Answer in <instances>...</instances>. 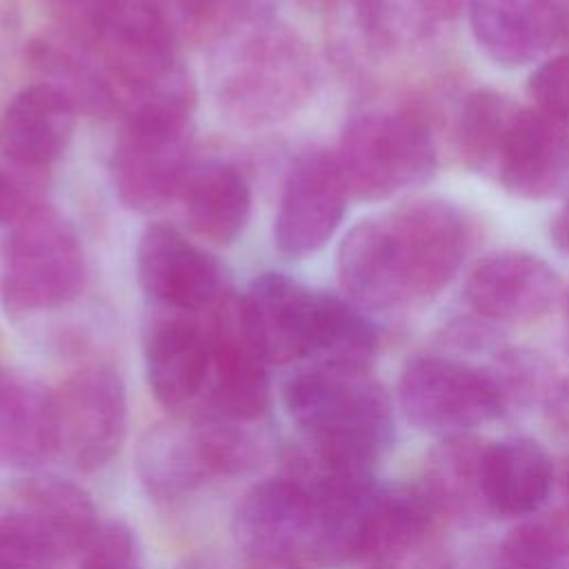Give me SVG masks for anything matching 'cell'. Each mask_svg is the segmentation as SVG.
I'll return each mask as SVG.
<instances>
[{"instance_id":"cell-20","label":"cell","mask_w":569,"mask_h":569,"mask_svg":"<svg viewBox=\"0 0 569 569\" xmlns=\"http://www.w3.org/2000/svg\"><path fill=\"white\" fill-rule=\"evenodd\" d=\"M551 482V460L536 440L511 436L485 447L480 493L487 511L502 518L533 513L547 500Z\"/></svg>"},{"instance_id":"cell-16","label":"cell","mask_w":569,"mask_h":569,"mask_svg":"<svg viewBox=\"0 0 569 569\" xmlns=\"http://www.w3.org/2000/svg\"><path fill=\"white\" fill-rule=\"evenodd\" d=\"M462 293L465 302L491 322H531L562 296L551 264L536 253L511 249L480 260Z\"/></svg>"},{"instance_id":"cell-33","label":"cell","mask_w":569,"mask_h":569,"mask_svg":"<svg viewBox=\"0 0 569 569\" xmlns=\"http://www.w3.org/2000/svg\"><path fill=\"white\" fill-rule=\"evenodd\" d=\"M120 0H44L60 36L91 47Z\"/></svg>"},{"instance_id":"cell-40","label":"cell","mask_w":569,"mask_h":569,"mask_svg":"<svg viewBox=\"0 0 569 569\" xmlns=\"http://www.w3.org/2000/svg\"><path fill=\"white\" fill-rule=\"evenodd\" d=\"M178 569H220V567L207 558H191V560L182 562Z\"/></svg>"},{"instance_id":"cell-13","label":"cell","mask_w":569,"mask_h":569,"mask_svg":"<svg viewBox=\"0 0 569 569\" xmlns=\"http://www.w3.org/2000/svg\"><path fill=\"white\" fill-rule=\"evenodd\" d=\"M211 411L251 422L269 405V358L256 333L242 293L229 291L213 309L211 327Z\"/></svg>"},{"instance_id":"cell-44","label":"cell","mask_w":569,"mask_h":569,"mask_svg":"<svg viewBox=\"0 0 569 569\" xmlns=\"http://www.w3.org/2000/svg\"><path fill=\"white\" fill-rule=\"evenodd\" d=\"M7 378H9V373L2 369V365H0V391H2V387H4V382H7Z\"/></svg>"},{"instance_id":"cell-38","label":"cell","mask_w":569,"mask_h":569,"mask_svg":"<svg viewBox=\"0 0 569 569\" xmlns=\"http://www.w3.org/2000/svg\"><path fill=\"white\" fill-rule=\"evenodd\" d=\"M413 9L431 20H456L469 13L473 0H411Z\"/></svg>"},{"instance_id":"cell-36","label":"cell","mask_w":569,"mask_h":569,"mask_svg":"<svg viewBox=\"0 0 569 569\" xmlns=\"http://www.w3.org/2000/svg\"><path fill=\"white\" fill-rule=\"evenodd\" d=\"M33 204L20 182L9 171L0 169V227L16 224Z\"/></svg>"},{"instance_id":"cell-15","label":"cell","mask_w":569,"mask_h":569,"mask_svg":"<svg viewBox=\"0 0 569 569\" xmlns=\"http://www.w3.org/2000/svg\"><path fill=\"white\" fill-rule=\"evenodd\" d=\"M233 536L253 562L300 560L311 553L313 502L293 473L253 485L233 516Z\"/></svg>"},{"instance_id":"cell-34","label":"cell","mask_w":569,"mask_h":569,"mask_svg":"<svg viewBox=\"0 0 569 569\" xmlns=\"http://www.w3.org/2000/svg\"><path fill=\"white\" fill-rule=\"evenodd\" d=\"M56 551L16 516L0 520V569H56Z\"/></svg>"},{"instance_id":"cell-22","label":"cell","mask_w":569,"mask_h":569,"mask_svg":"<svg viewBox=\"0 0 569 569\" xmlns=\"http://www.w3.org/2000/svg\"><path fill=\"white\" fill-rule=\"evenodd\" d=\"M136 473L147 496L158 502H176L191 496L204 478L213 476L196 420L151 425L136 447Z\"/></svg>"},{"instance_id":"cell-39","label":"cell","mask_w":569,"mask_h":569,"mask_svg":"<svg viewBox=\"0 0 569 569\" xmlns=\"http://www.w3.org/2000/svg\"><path fill=\"white\" fill-rule=\"evenodd\" d=\"M253 569H302L300 560H260L253 562Z\"/></svg>"},{"instance_id":"cell-7","label":"cell","mask_w":569,"mask_h":569,"mask_svg":"<svg viewBox=\"0 0 569 569\" xmlns=\"http://www.w3.org/2000/svg\"><path fill=\"white\" fill-rule=\"evenodd\" d=\"M336 158L349 193L367 202L420 187L438 167L429 120L411 107L353 113L342 127Z\"/></svg>"},{"instance_id":"cell-32","label":"cell","mask_w":569,"mask_h":569,"mask_svg":"<svg viewBox=\"0 0 569 569\" xmlns=\"http://www.w3.org/2000/svg\"><path fill=\"white\" fill-rule=\"evenodd\" d=\"M78 569H142L136 533L118 522H102L80 549Z\"/></svg>"},{"instance_id":"cell-19","label":"cell","mask_w":569,"mask_h":569,"mask_svg":"<svg viewBox=\"0 0 569 569\" xmlns=\"http://www.w3.org/2000/svg\"><path fill=\"white\" fill-rule=\"evenodd\" d=\"M144 373L151 393L167 409L193 402L211 376V340L191 316L164 313L144 333Z\"/></svg>"},{"instance_id":"cell-10","label":"cell","mask_w":569,"mask_h":569,"mask_svg":"<svg viewBox=\"0 0 569 569\" xmlns=\"http://www.w3.org/2000/svg\"><path fill=\"white\" fill-rule=\"evenodd\" d=\"M136 276L144 296L169 313L213 311L231 291L216 256L164 222L142 229L136 244Z\"/></svg>"},{"instance_id":"cell-30","label":"cell","mask_w":569,"mask_h":569,"mask_svg":"<svg viewBox=\"0 0 569 569\" xmlns=\"http://www.w3.org/2000/svg\"><path fill=\"white\" fill-rule=\"evenodd\" d=\"M196 427L211 473L242 476L264 460V440L244 420L211 411L198 418Z\"/></svg>"},{"instance_id":"cell-2","label":"cell","mask_w":569,"mask_h":569,"mask_svg":"<svg viewBox=\"0 0 569 569\" xmlns=\"http://www.w3.org/2000/svg\"><path fill=\"white\" fill-rule=\"evenodd\" d=\"M318 64L307 40L273 13L247 20L213 42L211 93L238 129H267L313 96Z\"/></svg>"},{"instance_id":"cell-26","label":"cell","mask_w":569,"mask_h":569,"mask_svg":"<svg viewBox=\"0 0 569 569\" xmlns=\"http://www.w3.org/2000/svg\"><path fill=\"white\" fill-rule=\"evenodd\" d=\"M442 518L420 485L380 487L365 538V560L387 567L413 551Z\"/></svg>"},{"instance_id":"cell-4","label":"cell","mask_w":569,"mask_h":569,"mask_svg":"<svg viewBox=\"0 0 569 569\" xmlns=\"http://www.w3.org/2000/svg\"><path fill=\"white\" fill-rule=\"evenodd\" d=\"M242 298L269 362L369 367L378 349L376 327L360 307L287 273L256 276Z\"/></svg>"},{"instance_id":"cell-28","label":"cell","mask_w":569,"mask_h":569,"mask_svg":"<svg viewBox=\"0 0 569 569\" xmlns=\"http://www.w3.org/2000/svg\"><path fill=\"white\" fill-rule=\"evenodd\" d=\"M518 102L496 89H476L462 102L458 116V151L471 171L491 173L498 140Z\"/></svg>"},{"instance_id":"cell-8","label":"cell","mask_w":569,"mask_h":569,"mask_svg":"<svg viewBox=\"0 0 569 569\" xmlns=\"http://www.w3.org/2000/svg\"><path fill=\"white\" fill-rule=\"evenodd\" d=\"M178 42L158 0H120L91 51L113 82L120 107H129L189 78Z\"/></svg>"},{"instance_id":"cell-6","label":"cell","mask_w":569,"mask_h":569,"mask_svg":"<svg viewBox=\"0 0 569 569\" xmlns=\"http://www.w3.org/2000/svg\"><path fill=\"white\" fill-rule=\"evenodd\" d=\"M84 282L80 238L58 209L36 202L9 227L0 256V305L9 316L64 307L82 293Z\"/></svg>"},{"instance_id":"cell-11","label":"cell","mask_w":569,"mask_h":569,"mask_svg":"<svg viewBox=\"0 0 569 569\" xmlns=\"http://www.w3.org/2000/svg\"><path fill=\"white\" fill-rule=\"evenodd\" d=\"M58 451L84 471L104 467L127 433V391L118 371L104 365L71 373L53 391Z\"/></svg>"},{"instance_id":"cell-29","label":"cell","mask_w":569,"mask_h":569,"mask_svg":"<svg viewBox=\"0 0 569 569\" xmlns=\"http://www.w3.org/2000/svg\"><path fill=\"white\" fill-rule=\"evenodd\" d=\"M178 38L213 44L233 27L271 16V0H158Z\"/></svg>"},{"instance_id":"cell-5","label":"cell","mask_w":569,"mask_h":569,"mask_svg":"<svg viewBox=\"0 0 569 569\" xmlns=\"http://www.w3.org/2000/svg\"><path fill=\"white\" fill-rule=\"evenodd\" d=\"M196 84L189 78L127 107L109 173L118 200L149 213L178 198L191 169Z\"/></svg>"},{"instance_id":"cell-42","label":"cell","mask_w":569,"mask_h":569,"mask_svg":"<svg viewBox=\"0 0 569 569\" xmlns=\"http://www.w3.org/2000/svg\"><path fill=\"white\" fill-rule=\"evenodd\" d=\"M560 300H562V320H565V331H567V340H569V287L562 291Z\"/></svg>"},{"instance_id":"cell-24","label":"cell","mask_w":569,"mask_h":569,"mask_svg":"<svg viewBox=\"0 0 569 569\" xmlns=\"http://www.w3.org/2000/svg\"><path fill=\"white\" fill-rule=\"evenodd\" d=\"M56 451L53 391L9 376L0 391V465L33 467Z\"/></svg>"},{"instance_id":"cell-9","label":"cell","mask_w":569,"mask_h":569,"mask_svg":"<svg viewBox=\"0 0 569 569\" xmlns=\"http://www.w3.org/2000/svg\"><path fill=\"white\" fill-rule=\"evenodd\" d=\"M398 400L413 427L442 438L469 433L509 409L491 371L442 356L411 358L398 380Z\"/></svg>"},{"instance_id":"cell-37","label":"cell","mask_w":569,"mask_h":569,"mask_svg":"<svg viewBox=\"0 0 569 569\" xmlns=\"http://www.w3.org/2000/svg\"><path fill=\"white\" fill-rule=\"evenodd\" d=\"M545 413L553 431L569 440V378L551 385L545 396Z\"/></svg>"},{"instance_id":"cell-17","label":"cell","mask_w":569,"mask_h":569,"mask_svg":"<svg viewBox=\"0 0 569 569\" xmlns=\"http://www.w3.org/2000/svg\"><path fill=\"white\" fill-rule=\"evenodd\" d=\"M78 116L76 104L47 82L20 89L0 113V156L29 171L51 167L71 144Z\"/></svg>"},{"instance_id":"cell-43","label":"cell","mask_w":569,"mask_h":569,"mask_svg":"<svg viewBox=\"0 0 569 569\" xmlns=\"http://www.w3.org/2000/svg\"><path fill=\"white\" fill-rule=\"evenodd\" d=\"M298 2H302L307 7H329L331 0H298Z\"/></svg>"},{"instance_id":"cell-14","label":"cell","mask_w":569,"mask_h":569,"mask_svg":"<svg viewBox=\"0 0 569 569\" xmlns=\"http://www.w3.org/2000/svg\"><path fill=\"white\" fill-rule=\"evenodd\" d=\"M505 191L522 200H551L569 191V122L518 104L491 164Z\"/></svg>"},{"instance_id":"cell-23","label":"cell","mask_w":569,"mask_h":569,"mask_svg":"<svg viewBox=\"0 0 569 569\" xmlns=\"http://www.w3.org/2000/svg\"><path fill=\"white\" fill-rule=\"evenodd\" d=\"M16 505L13 516L42 536L56 553L80 551L100 525L91 496L56 476L24 478L16 487Z\"/></svg>"},{"instance_id":"cell-12","label":"cell","mask_w":569,"mask_h":569,"mask_svg":"<svg viewBox=\"0 0 569 569\" xmlns=\"http://www.w3.org/2000/svg\"><path fill=\"white\" fill-rule=\"evenodd\" d=\"M349 196L336 153L322 147L298 153L287 171L273 220L278 251L289 258L320 251L338 231Z\"/></svg>"},{"instance_id":"cell-3","label":"cell","mask_w":569,"mask_h":569,"mask_svg":"<svg viewBox=\"0 0 569 569\" xmlns=\"http://www.w3.org/2000/svg\"><path fill=\"white\" fill-rule=\"evenodd\" d=\"M284 407L327 469L371 473L393 440V411L369 367L309 362L284 385Z\"/></svg>"},{"instance_id":"cell-35","label":"cell","mask_w":569,"mask_h":569,"mask_svg":"<svg viewBox=\"0 0 569 569\" xmlns=\"http://www.w3.org/2000/svg\"><path fill=\"white\" fill-rule=\"evenodd\" d=\"M527 91L542 113L569 122V53L553 56L529 76Z\"/></svg>"},{"instance_id":"cell-45","label":"cell","mask_w":569,"mask_h":569,"mask_svg":"<svg viewBox=\"0 0 569 569\" xmlns=\"http://www.w3.org/2000/svg\"><path fill=\"white\" fill-rule=\"evenodd\" d=\"M565 18H567V36H569V7L565 9Z\"/></svg>"},{"instance_id":"cell-27","label":"cell","mask_w":569,"mask_h":569,"mask_svg":"<svg viewBox=\"0 0 569 569\" xmlns=\"http://www.w3.org/2000/svg\"><path fill=\"white\" fill-rule=\"evenodd\" d=\"M482 453V442L469 433L447 436L433 449L420 487L442 516L469 513L476 507L485 509L480 493Z\"/></svg>"},{"instance_id":"cell-18","label":"cell","mask_w":569,"mask_h":569,"mask_svg":"<svg viewBox=\"0 0 569 569\" xmlns=\"http://www.w3.org/2000/svg\"><path fill=\"white\" fill-rule=\"evenodd\" d=\"M469 24L478 47L509 69L540 60L567 36L556 0H473Z\"/></svg>"},{"instance_id":"cell-41","label":"cell","mask_w":569,"mask_h":569,"mask_svg":"<svg viewBox=\"0 0 569 569\" xmlns=\"http://www.w3.org/2000/svg\"><path fill=\"white\" fill-rule=\"evenodd\" d=\"M562 498H565V509L569 516V460L562 467Z\"/></svg>"},{"instance_id":"cell-1","label":"cell","mask_w":569,"mask_h":569,"mask_svg":"<svg viewBox=\"0 0 569 569\" xmlns=\"http://www.w3.org/2000/svg\"><path fill=\"white\" fill-rule=\"evenodd\" d=\"M469 222L445 198H413L356 222L338 244L336 276L362 311H396L433 300L460 271Z\"/></svg>"},{"instance_id":"cell-31","label":"cell","mask_w":569,"mask_h":569,"mask_svg":"<svg viewBox=\"0 0 569 569\" xmlns=\"http://www.w3.org/2000/svg\"><path fill=\"white\" fill-rule=\"evenodd\" d=\"M498 569H569V533L549 522H525L498 549Z\"/></svg>"},{"instance_id":"cell-21","label":"cell","mask_w":569,"mask_h":569,"mask_svg":"<svg viewBox=\"0 0 569 569\" xmlns=\"http://www.w3.org/2000/svg\"><path fill=\"white\" fill-rule=\"evenodd\" d=\"M178 198L189 229L213 244H231L251 216V187L227 160L191 164Z\"/></svg>"},{"instance_id":"cell-46","label":"cell","mask_w":569,"mask_h":569,"mask_svg":"<svg viewBox=\"0 0 569 569\" xmlns=\"http://www.w3.org/2000/svg\"><path fill=\"white\" fill-rule=\"evenodd\" d=\"M376 569H387V567H376Z\"/></svg>"},{"instance_id":"cell-25","label":"cell","mask_w":569,"mask_h":569,"mask_svg":"<svg viewBox=\"0 0 569 569\" xmlns=\"http://www.w3.org/2000/svg\"><path fill=\"white\" fill-rule=\"evenodd\" d=\"M29 58L40 73V82L60 89L80 113L107 118L120 107L118 91L91 47L64 36L42 38L31 42Z\"/></svg>"}]
</instances>
